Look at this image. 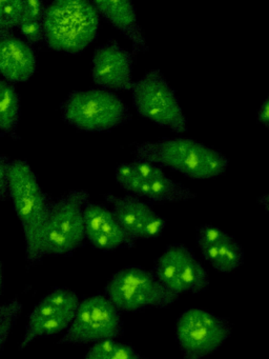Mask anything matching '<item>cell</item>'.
<instances>
[{"instance_id": "cell-29", "label": "cell", "mask_w": 269, "mask_h": 359, "mask_svg": "<svg viewBox=\"0 0 269 359\" xmlns=\"http://www.w3.org/2000/svg\"><path fill=\"white\" fill-rule=\"evenodd\" d=\"M0 285H1V293L4 292V266L1 264V280H0Z\"/></svg>"}, {"instance_id": "cell-7", "label": "cell", "mask_w": 269, "mask_h": 359, "mask_svg": "<svg viewBox=\"0 0 269 359\" xmlns=\"http://www.w3.org/2000/svg\"><path fill=\"white\" fill-rule=\"evenodd\" d=\"M132 102L141 116L178 133L187 131L186 117L176 92L158 69L149 71L134 83Z\"/></svg>"}, {"instance_id": "cell-4", "label": "cell", "mask_w": 269, "mask_h": 359, "mask_svg": "<svg viewBox=\"0 0 269 359\" xmlns=\"http://www.w3.org/2000/svg\"><path fill=\"white\" fill-rule=\"evenodd\" d=\"M60 110L65 123L82 131H107L132 117L121 98L107 89L71 92Z\"/></svg>"}, {"instance_id": "cell-18", "label": "cell", "mask_w": 269, "mask_h": 359, "mask_svg": "<svg viewBox=\"0 0 269 359\" xmlns=\"http://www.w3.org/2000/svg\"><path fill=\"white\" fill-rule=\"evenodd\" d=\"M199 248L205 260L220 272H231L243 264L244 251L241 245L226 232L218 241Z\"/></svg>"}, {"instance_id": "cell-15", "label": "cell", "mask_w": 269, "mask_h": 359, "mask_svg": "<svg viewBox=\"0 0 269 359\" xmlns=\"http://www.w3.org/2000/svg\"><path fill=\"white\" fill-rule=\"evenodd\" d=\"M116 178L122 189L137 197L153 203L183 201L195 198V194L168 177L145 180L134 172L132 163H121L116 169Z\"/></svg>"}, {"instance_id": "cell-20", "label": "cell", "mask_w": 269, "mask_h": 359, "mask_svg": "<svg viewBox=\"0 0 269 359\" xmlns=\"http://www.w3.org/2000/svg\"><path fill=\"white\" fill-rule=\"evenodd\" d=\"M82 359H146L130 344L106 339L92 344Z\"/></svg>"}, {"instance_id": "cell-1", "label": "cell", "mask_w": 269, "mask_h": 359, "mask_svg": "<svg viewBox=\"0 0 269 359\" xmlns=\"http://www.w3.org/2000/svg\"><path fill=\"white\" fill-rule=\"evenodd\" d=\"M8 193L22 226L27 262L29 266H37L46 257L43 232L53 199L40 188L29 163L20 159L12 161Z\"/></svg>"}, {"instance_id": "cell-22", "label": "cell", "mask_w": 269, "mask_h": 359, "mask_svg": "<svg viewBox=\"0 0 269 359\" xmlns=\"http://www.w3.org/2000/svg\"><path fill=\"white\" fill-rule=\"evenodd\" d=\"M22 304L17 298L0 308V348L4 350L6 340L14 327L17 319L20 316Z\"/></svg>"}, {"instance_id": "cell-23", "label": "cell", "mask_w": 269, "mask_h": 359, "mask_svg": "<svg viewBox=\"0 0 269 359\" xmlns=\"http://www.w3.org/2000/svg\"><path fill=\"white\" fill-rule=\"evenodd\" d=\"M21 34L32 45H37L43 41V24L38 20L23 16L19 25Z\"/></svg>"}, {"instance_id": "cell-11", "label": "cell", "mask_w": 269, "mask_h": 359, "mask_svg": "<svg viewBox=\"0 0 269 359\" xmlns=\"http://www.w3.org/2000/svg\"><path fill=\"white\" fill-rule=\"evenodd\" d=\"M79 304L77 294L69 289L57 287L44 296L29 315L19 350L27 348L38 338L67 331L75 319Z\"/></svg>"}, {"instance_id": "cell-14", "label": "cell", "mask_w": 269, "mask_h": 359, "mask_svg": "<svg viewBox=\"0 0 269 359\" xmlns=\"http://www.w3.org/2000/svg\"><path fill=\"white\" fill-rule=\"evenodd\" d=\"M86 239L92 248L111 252L121 248H132L134 241L122 228L113 211L90 201L84 207Z\"/></svg>"}, {"instance_id": "cell-24", "label": "cell", "mask_w": 269, "mask_h": 359, "mask_svg": "<svg viewBox=\"0 0 269 359\" xmlns=\"http://www.w3.org/2000/svg\"><path fill=\"white\" fill-rule=\"evenodd\" d=\"M132 163L134 172L138 174L140 177L145 180H156V178L166 177L163 170L149 161H142V159H134Z\"/></svg>"}, {"instance_id": "cell-26", "label": "cell", "mask_w": 269, "mask_h": 359, "mask_svg": "<svg viewBox=\"0 0 269 359\" xmlns=\"http://www.w3.org/2000/svg\"><path fill=\"white\" fill-rule=\"evenodd\" d=\"M44 13H46V8L41 1H38V0L25 1V15H23L25 18L43 22Z\"/></svg>"}, {"instance_id": "cell-19", "label": "cell", "mask_w": 269, "mask_h": 359, "mask_svg": "<svg viewBox=\"0 0 269 359\" xmlns=\"http://www.w3.org/2000/svg\"><path fill=\"white\" fill-rule=\"evenodd\" d=\"M20 114L19 96L10 81H0V129L10 133L16 128Z\"/></svg>"}, {"instance_id": "cell-16", "label": "cell", "mask_w": 269, "mask_h": 359, "mask_svg": "<svg viewBox=\"0 0 269 359\" xmlns=\"http://www.w3.org/2000/svg\"><path fill=\"white\" fill-rule=\"evenodd\" d=\"M36 68L35 53L29 43L12 33L0 35V71L6 81H27Z\"/></svg>"}, {"instance_id": "cell-25", "label": "cell", "mask_w": 269, "mask_h": 359, "mask_svg": "<svg viewBox=\"0 0 269 359\" xmlns=\"http://www.w3.org/2000/svg\"><path fill=\"white\" fill-rule=\"evenodd\" d=\"M11 167L12 161L8 157L1 155L0 156V195L2 201L6 199L8 194V188H10Z\"/></svg>"}, {"instance_id": "cell-12", "label": "cell", "mask_w": 269, "mask_h": 359, "mask_svg": "<svg viewBox=\"0 0 269 359\" xmlns=\"http://www.w3.org/2000/svg\"><path fill=\"white\" fill-rule=\"evenodd\" d=\"M105 201L113 208L111 211L122 228L134 241L157 238L165 228V219L134 195L117 197L109 193L105 194Z\"/></svg>"}, {"instance_id": "cell-27", "label": "cell", "mask_w": 269, "mask_h": 359, "mask_svg": "<svg viewBox=\"0 0 269 359\" xmlns=\"http://www.w3.org/2000/svg\"><path fill=\"white\" fill-rule=\"evenodd\" d=\"M256 121L263 127L269 129V92L263 100L262 104H261L260 108H258Z\"/></svg>"}, {"instance_id": "cell-6", "label": "cell", "mask_w": 269, "mask_h": 359, "mask_svg": "<svg viewBox=\"0 0 269 359\" xmlns=\"http://www.w3.org/2000/svg\"><path fill=\"white\" fill-rule=\"evenodd\" d=\"M104 295L125 312L165 309L179 299V295L166 289L153 272L136 266H126L113 274L105 287Z\"/></svg>"}, {"instance_id": "cell-2", "label": "cell", "mask_w": 269, "mask_h": 359, "mask_svg": "<svg viewBox=\"0 0 269 359\" xmlns=\"http://www.w3.org/2000/svg\"><path fill=\"white\" fill-rule=\"evenodd\" d=\"M137 159L165 165L195 180L221 175L229 165L228 158L219 151L191 138H163L134 147Z\"/></svg>"}, {"instance_id": "cell-9", "label": "cell", "mask_w": 269, "mask_h": 359, "mask_svg": "<svg viewBox=\"0 0 269 359\" xmlns=\"http://www.w3.org/2000/svg\"><path fill=\"white\" fill-rule=\"evenodd\" d=\"M123 334L121 311L105 295L80 302L75 319L61 338L62 344H97Z\"/></svg>"}, {"instance_id": "cell-8", "label": "cell", "mask_w": 269, "mask_h": 359, "mask_svg": "<svg viewBox=\"0 0 269 359\" xmlns=\"http://www.w3.org/2000/svg\"><path fill=\"white\" fill-rule=\"evenodd\" d=\"M233 333L230 321L202 309H189L177 320L176 338L183 359H203L224 344Z\"/></svg>"}, {"instance_id": "cell-13", "label": "cell", "mask_w": 269, "mask_h": 359, "mask_svg": "<svg viewBox=\"0 0 269 359\" xmlns=\"http://www.w3.org/2000/svg\"><path fill=\"white\" fill-rule=\"evenodd\" d=\"M134 53L123 49L117 41L99 46L92 56V79L104 89L132 90Z\"/></svg>"}, {"instance_id": "cell-21", "label": "cell", "mask_w": 269, "mask_h": 359, "mask_svg": "<svg viewBox=\"0 0 269 359\" xmlns=\"http://www.w3.org/2000/svg\"><path fill=\"white\" fill-rule=\"evenodd\" d=\"M25 7L23 0L0 1V35L8 34L15 27H19L25 15Z\"/></svg>"}, {"instance_id": "cell-10", "label": "cell", "mask_w": 269, "mask_h": 359, "mask_svg": "<svg viewBox=\"0 0 269 359\" xmlns=\"http://www.w3.org/2000/svg\"><path fill=\"white\" fill-rule=\"evenodd\" d=\"M151 272L166 289L179 296L202 293L210 285L207 271L193 252L183 245L167 247Z\"/></svg>"}, {"instance_id": "cell-3", "label": "cell", "mask_w": 269, "mask_h": 359, "mask_svg": "<svg viewBox=\"0 0 269 359\" xmlns=\"http://www.w3.org/2000/svg\"><path fill=\"white\" fill-rule=\"evenodd\" d=\"M98 10L88 0H56L46 8L43 41L50 49L77 54L98 35Z\"/></svg>"}, {"instance_id": "cell-28", "label": "cell", "mask_w": 269, "mask_h": 359, "mask_svg": "<svg viewBox=\"0 0 269 359\" xmlns=\"http://www.w3.org/2000/svg\"><path fill=\"white\" fill-rule=\"evenodd\" d=\"M258 203L266 210L267 213H269V193L261 195L258 198Z\"/></svg>"}, {"instance_id": "cell-5", "label": "cell", "mask_w": 269, "mask_h": 359, "mask_svg": "<svg viewBox=\"0 0 269 359\" xmlns=\"http://www.w3.org/2000/svg\"><path fill=\"white\" fill-rule=\"evenodd\" d=\"M88 193L71 190L53 201L43 232L44 255L69 256L86 239L84 207Z\"/></svg>"}, {"instance_id": "cell-17", "label": "cell", "mask_w": 269, "mask_h": 359, "mask_svg": "<svg viewBox=\"0 0 269 359\" xmlns=\"http://www.w3.org/2000/svg\"><path fill=\"white\" fill-rule=\"evenodd\" d=\"M92 3L100 15L132 41V53L149 49L130 0H97Z\"/></svg>"}]
</instances>
